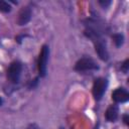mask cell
<instances>
[{
	"instance_id": "cell-1",
	"label": "cell",
	"mask_w": 129,
	"mask_h": 129,
	"mask_svg": "<svg viewBox=\"0 0 129 129\" xmlns=\"http://www.w3.org/2000/svg\"><path fill=\"white\" fill-rule=\"evenodd\" d=\"M48 56H49V47L46 44H44L41 47V50L38 56V61H37V69L40 77H45L46 75Z\"/></svg>"
},
{
	"instance_id": "cell-2",
	"label": "cell",
	"mask_w": 129,
	"mask_h": 129,
	"mask_svg": "<svg viewBox=\"0 0 129 129\" xmlns=\"http://www.w3.org/2000/svg\"><path fill=\"white\" fill-rule=\"evenodd\" d=\"M107 87H108V81L107 79H104V78H98L94 81V84H93V96L95 98V100L99 101L102 99L103 95L105 94L106 90H107Z\"/></svg>"
},
{
	"instance_id": "cell-3",
	"label": "cell",
	"mask_w": 129,
	"mask_h": 129,
	"mask_svg": "<svg viewBox=\"0 0 129 129\" xmlns=\"http://www.w3.org/2000/svg\"><path fill=\"white\" fill-rule=\"evenodd\" d=\"M21 71H22V64L19 61H13L8 70H7V78L9 79V81L13 84H17L19 82L20 79V75H21Z\"/></svg>"
},
{
	"instance_id": "cell-4",
	"label": "cell",
	"mask_w": 129,
	"mask_h": 129,
	"mask_svg": "<svg viewBox=\"0 0 129 129\" xmlns=\"http://www.w3.org/2000/svg\"><path fill=\"white\" fill-rule=\"evenodd\" d=\"M99 67L97 63L90 57H83L79 59L75 64V70L78 72H87V71H93L98 70Z\"/></svg>"
},
{
	"instance_id": "cell-5",
	"label": "cell",
	"mask_w": 129,
	"mask_h": 129,
	"mask_svg": "<svg viewBox=\"0 0 129 129\" xmlns=\"http://www.w3.org/2000/svg\"><path fill=\"white\" fill-rule=\"evenodd\" d=\"M112 99L116 103H125L129 100V93L124 88H117L112 93Z\"/></svg>"
},
{
	"instance_id": "cell-6",
	"label": "cell",
	"mask_w": 129,
	"mask_h": 129,
	"mask_svg": "<svg viewBox=\"0 0 129 129\" xmlns=\"http://www.w3.org/2000/svg\"><path fill=\"white\" fill-rule=\"evenodd\" d=\"M31 15H32V12H31V9L29 7H23L19 14H18V19H17V23L19 25H25L27 24L30 19H31Z\"/></svg>"
},
{
	"instance_id": "cell-7",
	"label": "cell",
	"mask_w": 129,
	"mask_h": 129,
	"mask_svg": "<svg viewBox=\"0 0 129 129\" xmlns=\"http://www.w3.org/2000/svg\"><path fill=\"white\" fill-rule=\"evenodd\" d=\"M118 113H119L118 107L116 105H111L107 109V111L105 113V117L109 122H114L118 118Z\"/></svg>"
},
{
	"instance_id": "cell-8",
	"label": "cell",
	"mask_w": 129,
	"mask_h": 129,
	"mask_svg": "<svg viewBox=\"0 0 129 129\" xmlns=\"http://www.w3.org/2000/svg\"><path fill=\"white\" fill-rule=\"evenodd\" d=\"M112 37H113V40H114L116 46H121V45L123 44V42H124V36H123V34H121V33H116V34H114Z\"/></svg>"
},
{
	"instance_id": "cell-9",
	"label": "cell",
	"mask_w": 129,
	"mask_h": 129,
	"mask_svg": "<svg viewBox=\"0 0 129 129\" xmlns=\"http://www.w3.org/2000/svg\"><path fill=\"white\" fill-rule=\"evenodd\" d=\"M11 10V6L8 2L4 1V0H0V11L1 12H4V13H7V12H10Z\"/></svg>"
},
{
	"instance_id": "cell-10",
	"label": "cell",
	"mask_w": 129,
	"mask_h": 129,
	"mask_svg": "<svg viewBox=\"0 0 129 129\" xmlns=\"http://www.w3.org/2000/svg\"><path fill=\"white\" fill-rule=\"evenodd\" d=\"M128 63H129V59H126V60L124 61V63L122 64V67H121V70H122L125 74L128 72V67H129V64H128Z\"/></svg>"
},
{
	"instance_id": "cell-11",
	"label": "cell",
	"mask_w": 129,
	"mask_h": 129,
	"mask_svg": "<svg viewBox=\"0 0 129 129\" xmlns=\"http://www.w3.org/2000/svg\"><path fill=\"white\" fill-rule=\"evenodd\" d=\"M99 3H100L103 7H107L108 5L111 4V1H99Z\"/></svg>"
},
{
	"instance_id": "cell-12",
	"label": "cell",
	"mask_w": 129,
	"mask_h": 129,
	"mask_svg": "<svg viewBox=\"0 0 129 129\" xmlns=\"http://www.w3.org/2000/svg\"><path fill=\"white\" fill-rule=\"evenodd\" d=\"M123 119H124L125 124H126V125H128V115H127V114H125V115L123 116Z\"/></svg>"
},
{
	"instance_id": "cell-13",
	"label": "cell",
	"mask_w": 129,
	"mask_h": 129,
	"mask_svg": "<svg viewBox=\"0 0 129 129\" xmlns=\"http://www.w3.org/2000/svg\"><path fill=\"white\" fill-rule=\"evenodd\" d=\"M2 104H3V99L0 97V106H2Z\"/></svg>"
}]
</instances>
